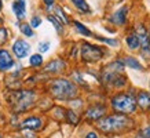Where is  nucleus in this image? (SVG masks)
I'll return each mask as SVG.
<instances>
[{
  "label": "nucleus",
  "mask_w": 150,
  "mask_h": 138,
  "mask_svg": "<svg viewBox=\"0 0 150 138\" xmlns=\"http://www.w3.org/2000/svg\"><path fill=\"white\" fill-rule=\"evenodd\" d=\"M10 51H11V54L14 55L15 61H23L25 58H28L29 55L32 54V44L28 41V39L15 37V39L11 41Z\"/></svg>",
  "instance_id": "nucleus-8"
},
{
  "label": "nucleus",
  "mask_w": 150,
  "mask_h": 138,
  "mask_svg": "<svg viewBox=\"0 0 150 138\" xmlns=\"http://www.w3.org/2000/svg\"><path fill=\"white\" fill-rule=\"evenodd\" d=\"M123 70H124L123 61L120 60L112 61V62L106 64L103 68L100 69L99 83L113 88H121L124 86H127L128 79L123 73Z\"/></svg>",
  "instance_id": "nucleus-4"
},
{
  "label": "nucleus",
  "mask_w": 150,
  "mask_h": 138,
  "mask_svg": "<svg viewBox=\"0 0 150 138\" xmlns=\"http://www.w3.org/2000/svg\"><path fill=\"white\" fill-rule=\"evenodd\" d=\"M79 58L81 61V64H96L102 58H105V48L99 44H94L91 41L81 40L79 43Z\"/></svg>",
  "instance_id": "nucleus-5"
},
{
  "label": "nucleus",
  "mask_w": 150,
  "mask_h": 138,
  "mask_svg": "<svg viewBox=\"0 0 150 138\" xmlns=\"http://www.w3.org/2000/svg\"><path fill=\"white\" fill-rule=\"evenodd\" d=\"M46 60H44V55L40 54V53H32V54L28 57V65H29V68L32 69H36V70H40L43 68V65H44Z\"/></svg>",
  "instance_id": "nucleus-19"
},
{
  "label": "nucleus",
  "mask_w": 150,
  "mask_h": 138,
  "mask_svg": "<svg viewBox=\"0 0 150 138\" xmlns=\"http://www.w3.org/2000/svg\"><path fill=\"white\" fill-rule=\"evenodd\" d=\"M69 64L68 61L62 58V57H54L50 61L44 62L43 68L40 69L44 75H47L48 78H55V76H62L65 72H68Z\"/></svg>",
  "instance_id": "nucleus-7"
},
{
  "label": "nucleus",
  "mask_w": 150,
  "mask_h": 138,
  "mask_svg": "<svg viewBox=\"0 0 150 138\" xmlns=\"http://www.w3.org/2000/svg\"><path fill=\"white\" fill-rule=\"evenodd\" d=\"M64 122H66L70 126H79L80 122H81V115H80V112H76V110L70 109V108H66Z\"/></svg>",
  "instance_id": "nucleus-22"
},
{
  "label": "nucleus",
  "mask_w": 150,
  "mask_h": 138,
  "mask_svg": "<svg viewBox=\"0 0 150 138\" xmlns=\"http://www.w3.org/2000/svg\"><path fill=\"white\" fill-rule=\"evenodd\" d=\"M110 106L116 113L131 115L137 110V101L131 92H118L110 98Z\"/></svg>",
  "instance_id": "nucleus-6"
},
{
  "label": "nucleus",
  "mask_w": 150,
  "mask_h": 138,
  "mask_svg": "<svg viewBox=\"0 0 150 138\" xmlns=\"http://www.w3.org/2000/svg\"><path fill=\"white\" fill-rule=\"evenodd\" d=\"M15 58L11 54L10 48L0 47V73H8L15 66Z\"/></svg>",
  "instance_id": "nucleus-13"
},
{
  "label": "nucleus",
  "mask_w": 150,
  "mask_h": 138,
  "mask_svg": "<svg viewBox=\"0 0 150 138\" xmlns=\"http://www.w3.org/2000/svg\"><path fill=\"white\" fill-rule=\"evenodd\" d=\"M132 29L135 31V33H137V36H138L139 48H141L142 55L145 57L146 60H149L150 58V39H149V35H147V28L142 22H138Z\"/></svg>",
  "instance_id": "nucleus-10"
},
{
  "label": "nucleus",
  "mask_w": 150,
  "mask_h": 138,
  "mask_svg": "<svg viewBox=\"0 0 150 138\" xmlns=\"http://www.w3.org/2000/svg\"><path fill=\"white\" fill-rule=\"evenodd\" d=\"M70 26L73 28V31H74V33H76V35L84 37V39H92V36H94V32H92L91 29L87 26L83 21H80V19L72 18Z\"/></svg>",
  "instance_id": "nucleus-16"
},
{
  "label": "nucleus",
  "mask_w": 150,
  "mask_h": 138,
  "mask_svg": "<svg viewBox=\"0 0 150 138\" xmlns=\"http://www.w3.org/2000/svg\"><path fill=\"white\" fill-rule=\"evenodd\" d=\"M46 21H48V22L52 25V28H54V31L57 32V35H59V36H64L65 32H66V26H65L64 23L61 22L57 17H55L54 14H46Z\"/></svg>",
  "instance_id": "nucleus-20"
},
{
  "label": "nucleus",
  "mask_w": 150,
  "mask_h": 138,
  "mask_svg": "<svg viewBox=\"0 0 150 138\" xmlns=\"http://www.w3.org/2000/svg\"><path fill=\"white\" fill-rule=\"evenodd\" d=\"M139 135H141V138H150V124L139 131Z\"/></svg>",
  "instance_id": "nucleus-30"
},
{
  "label": "nucleus",
  "mask_w": 150,
  "mask_h": 138,
  "mask_svg": "<svg viewBox=\"0 0 150 138\" xmlns=\"http://www.w3.org/2000/svg\"><path fill=\"white\" fill-rule=\"evenodd\" d=\"M11 11H13L15 21L22 22L26 21L28 17V1L26 0H13L11 1Z\"/></svg>",
  "instance_id": "nucleus-14"
},
{
  "label": "nucleus",
  "mask_w": 150,
  "mask_h": 138,
  "mask_svg": "<svg viewBox=\"0 0 150 138\" xmlns=\"http://www.w3.org/2000/svg\"><path fill=\"white\" fill-rule=\"evenodd\" d=\"M146 28H147V35H149V39H150V25L149 26H146Z\"/></svg>",
  "instance_id": "nucleus-33"
},
{
  "label": "nucleus",
  "mask_w": 150,
  "mask_h": 138,
  "mask_svg": "<svg viewBox=\"0 0 150 138\" xmlns=\"http://www.w3.org/2000/svg\"><path fill=\"white\" fill-rule=\"evenodd\" d=\"M58 3V0H40L41 9L46 14H50L52 11V7Z\"/></svg>",
  "instance_id": "nucleus-28"
},
{
  "label": "nucleus",
  "mask_w": 150,
  "mask_h": 138,
  "mask_svg": "<svg viewBox=\"0 0 150 138\" xmlns=\"http://www.w3.org/2000/svg\"><path fill=\"white\" fill-rule=\"evenodd\" d=\"M58 1H59V0H58Z\"/></svg>",
  "instance_id": "nucleus-36"
},
{
  "label": "nucleus",
  "mask_w": 150,
  "mask_h": 138,
  "mask_svg": "<svg viewBox=\"0 0 150 138\" xmlns=\"http://www.w3.org/2000/svg\"><path fill=\"white\" fill-rule=\"evenodd\" d=\"M44 129V119L40 115H29L26 117H23L19 122L18 130H30L35 133H39Z\"/></svg>",
  "instance_id": "nucleus-11"
},
{
  "label": "nucleus",
  "mask_w": 150,
  "mask_h": 138,
  "mask_svg": "<svg viewBox=\"0 0 150 138\" xmlns=\"http://www.w3.org/2000/svg\"><path fill=\"white\" fill-rule=\"evenodd\" d=\"M15 26L18 28L19 33L22 35L23 39H33V37L36 36V31L33 29L28 21H22V22H18V21H15Z\"/></svg>",
  "instance_id": "nucleus-18"
},
{
  "label": "nucleus",
  "mask_w": 150,
  "mask_h": 138,
  "mask_svg": "<svg viewBox=\"0 0 150 138\" xmlns=\"http://www.w3.org/2000/svg\"><path fill=\"white\" fill-rule=\"evenodd\" d=\"M47 94L58 102H68L80 95V88L66 76H55L46 82Z\"/></svg>",
  "instance_id": "nucleus-2"
},
{
  "label": "nucleus",
  "mask_w": 150,
  "mask_h": 138,
  "mask_svg": "<svg viewBox=\"0 0 150 138\" xmlns=\"http://www.w3.org/2000/svg\"><path fill=\"white\" fill-rule=\"evenodd\" d=\"M125 44H127V47L129 50H137V48H139V40H138V36L134 29H131V31L128 32V35L125 36Z\"/></svg>",
  "instance_id": "nucleus-23"
},
{
  "label": "nucleus",
  "mask_w": 150,
  "mask_h": 138,
  "mask_svg": "<svg viewBox=\"0 0 150 138\" xmlns=\"http://www.w3.org/2000/svg\"><path fill=\"white\" fill-rule=\"evenodd\" d=\"M128 13H129V6L123 4L110 14L109 17H108V21H109L113 26H117V28L125 26L127 19H128Z\"/></svg>",
  "instance_id": "nucleus-12"
},
{
  "label": "nucleus",
  "mask_w": 150,
  "mask_h": 138,
  "mask_svg": "<svg viewBox=\"0 0 150 138\" xmlns=\"http://www.w3.org/2000/svg\"><path fill=\"white\" fill-rule=\"evenodd\" d=\"M135 101H137V106H139L143 112L150 110V94L147 91H139Z\"/></svg>",
  "instance_id": "nucleus-21"
},
{
  "label": "nucleus",
  "mask_w": 150,
  "mask_h": 138,
  "mask_svg": "<svg viewBox=\"0 0 150 138\" xmlns=\"http://www.w3.org/2000/svg\"><path fill=\"white\" fill-rule=\"evenodd\" d=\"M43 21H44V18H43V15L41 14H39V13H35V14H32L30 15V18H29V25L36 31V29H39V28L43 25Z\"/></svg>",
  "instance_id": "nucleus-27"
},
{
  "label": "nucleus",
  "mask_w": 150,
  "mask_h": 138,
  "mask_svg": "<svg viewBox=\"0 0 150 138\" xmlns=\"http://www.w3.org/2000/svg\"><path fill=\"white\" fill-rule=\"evenodd\" d=\"M134 127V120L123 113L106 115L96 122V129L106 135H118L124 131H129Z\"/></svg>",
  "instance_id": "nucleus-3"
},
{
  "label": "nucleus",
  "mask_w": 150,
  "mask_h": 138,
  "mask_svg": "<svg viewBox=\"0 0 150 138\" xmlns=\"http://www.w3.org/2000/svg\"><path fill=\"white\" fill-rule=\"evenodd\" d=\"M92 39H95V40L100 41V43H103V44H106L109 47H117L118 43H120L116 37H106V36H102V35H98V33H94Z\"/></svg>",
  "instance_id": "nucleus-25"
},
{
  "label": "nucleus",
  "mask_w": 150,
  "mask_h": 138,
  "mask_svg": "<svg viewBox=\"0 0 150 138\" xmlns=\"http://www.w3.org/2000/svg\"><path fill=\"white\" fill-rule=\"evenodd\" d=\"M0 138H3V133L1 131H0Z\"/></svg>",
  "instance_id": "nucleus-35"
},
{
  "label": "nucleus",
  "mask_w": 150,
  "mask_h": 138,
  "mask_svg": "<svg viewBox=\"0 0 150 138\" xmlns=\"http://www.w3.org/2000/svg\"><path fill=\"white\" fill-rule=\"evenodd\" d=\"M3 9H4V0H0V13L3 11Z\"/></svg>",
  "instance_id": "nucleus-32"
},
{
  "label": "nucleus",
  "mask_w": 150,
  "mask_h": 138,
  "mask_svg": "<svg viewBox=\"0 0 150 138\" xmlns=\"http://www.w3.org/2000/svg\"><path fill=\"white\" fill-rule=\"evenodd\" d=\"M121 61H123L124 65H127L128 68L135 69V70H141V72L145 70V69H143V65H142L135 57H124V60H121Z\"/></svg>",
  "instance_id": "nucleus-26"
},
{
  "label": "nucleus",
  "mask_w": 150,
  "mask_h": 138,
  "mask_svg": "<svg viewBox=\"0 0 150 138\" xmlns=\"http://www.w3.org/2000/svg\"><path fill=\"white\" fill-rule=\"evenodd\" d=\"M51 48V41L50 40H41L39 41V44H37V53H40V54H46L48 53Z\"/></svg>",
  "instance_id": "nucleus-29"
},
{
  "label": "nucleus",
  "mask_w": 150,
  "mask_h": 138,
  "mask_svg": "<svg viewBox=\"0 0 150 138\" xmlns=\"http://www.w3.org/2000/svg\"><path fill=\"white\" fill-rule=\"evenodd\" d=\"M39 94L35 88L21 87L18 90H7L6 101L10 105V109L14 115H22L36 106Z\"/></svg>",
  "instance_id": "nucleus-1"
},
{
  "label": "nucleus",
  "mask_w": 150,
  "mask_h": 138,
  "mask_svg": "<svg viewBox=\"0 0 150 138\" xmlns=\"http://www.w3.org/2000/svg\"><path fill=\"white\" fill-rule=\"evenodd\" d=\"M11 31L6 25H0V47H6L11 40Z\"/></svg>",
  "instance_id": "nucleus-24"
},
{
  "label": "nucleus",
  "mask_w": 150,
  "mask_h": 138,
  "mask_svg": "<svg viewBox=\"0 0 150 138\" xmlns=\"http://www.w3.org/2000/svg\"><path fill=\"white\" fill-rule=\"evenodd\" d=\"M84 138H99V137H98V133H96V131H90V133L86 134Z\"/></svg>",
  "instance_id": "nucleus-31"
},
{
  "label": "nucleus",
  "mask_w": 150,
  "mask_h": 138,
  "mask_svg": "<svg viewBox=\"0 0 150 138\" xmlns=\"http://www.w3.org/2000/svg\"><path fill=\"white\" fill-rule=\"evenodd\" d=\"M51 14H54L55 17H57V18H58L61 22L64 23L66 28L70 26V22H72V17H70V14L68 13L66 7H65L64 4H61L59 1L54 6V7H52V11H51Z\"/></svg>",
  "instance_id": "nucleus-17"
},
{
  "label": "nucleus",
  "mask_w": 150,
  "mask_h": 138,
  "mask_svg": "<svg viewBox=\"0 0 150 138\" xmlns=\"http://www.w3.org/2000/svg\"><path fill=\"white\" fill-rule=\"evenodd\" d=\"M68 4L72 7L79 15L81 17H90L94 14L91 4L88 3V0H66Z\"/></svg>",
  "instance_id": "nucleus-15"
},
{
  "label": "nucleus",
  "mask_w": 150,
  "mask_h": 138,
  "mask_svg": "<svg viewBox=\"0 0 150 138\" xmlns=\"http://www.w3.org/2000/svg\"><path fill=\"white\" fill-rule=\"evenodd\" d=\"M14 138H23V137H22V135H15Z\"/></svg>",
  "instance_id": "nucleus-34"
},
{
  "label": "nucleus",
  "mask_w": 150,
  "mask_h": 138,
  "mask_svg": "<svg viewBox=\"0 0 150 138\" xmlns=\"http://www.w3.org/2000/svg\"><path fill=\"white\" fill-rule=\"evenodd\" d=\"M106 112H108V108L105 104L102 102H94V104H90L84 109V113H83V117L87 123H94V122H98L99 119H102L103 116H106Z\"/></svg>",
  "instance_id": "nucleus-9"
}]
</instances>
